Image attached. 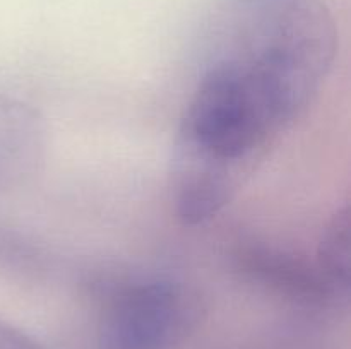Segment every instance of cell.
Returning a JSON list of instances; mask_svg holds the SVG:
<instances>
[{
    "label": "cell",
    "mask_w": 351,
    "mask_h": 349,
    "mask_svg": "<svg viewBox=\"0 0 351 349\" xmlns=\"http://www.w3.org/2000/svg\"><path fill=\"white\" fill-rule=\"evenodd\" d=\"M197 313V300L184 284L136 281L106 305L96 349H173L194 327Z\"/></svg>",
    "instance_id": "cell-2"
},
{
    "label": "cell",
    "mask_w": 351,
    "mask_h": 349,
    "mask_svg": "<svg viewBox=\"0 0 351 349\" xmlns=\"http://www.w3.org/2000/svg\"><path fill=\"white\" fill-rule=\"evenodd\" d=\"M0 349H43L21 328L0 320Z\"/></svg>",
    "instance_id": "cell-4"
},
{
    "label": "cell",
    "mask_w": 351,
    "mask_h": 349,
    "mask_svg": "<svg viewBox=\"0 0 351 349\" xmlns=\"http://www.w3.org/2000/svg\"><path fill=\"white\" fill-rule=\"evenodd\" d=\"M335 58V24L317 0H235L195 86L274 142L314 103Z\"/></svg>",
    "instance_id": "cell-1"
},
{
    "label": "cell",
    "mask_w": 351,
    "mask_h": 349,
    "mask_svg": "<svg viewBox=\"0 0 351 349\" xmlns=\"http://www.w3.org/2000/svg\"><path fill=\"white\" fill-rule=\"evenodd\" d=\"M315 263L332 296L345 293L350 281V216L343 207L329 219L315 250Z\"/></svg>",
    "instance_id": "cell-3"
}]
</instances>
